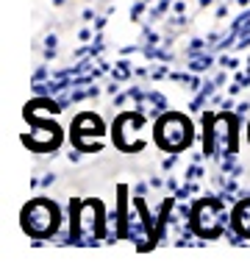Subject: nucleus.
Wrapping results in <instances>:
<instances>
[{
  "instance_id": "1",
  "label": "nucleus",
  "mask_w": 250,
  "mask_h": 267,
  "mask_svg": "<svg viewBox=\"0 0 250 267\" xmlns=\"http://www.w3.org/2000/svg\"><path fill=\"white\" fill-rule=\"evenodd\" d=\"M159 142L167 147H181L189 142V123L181 117H167L164 126H159Z\"/></svg>"
},
{
  "instance_id": "2",
  "label": "nucleus",
  "mask_w": 250,
  "mask_h": 267,
  "mask_svg": "<svg viewBox=\"0 0 250 267\" xmlns=\"http://www.w3.org/2000/svg\"><path fill=\"white\" fill-rule=\"evenodd\" d=\"M37 206H31V209L25 212V228H31V231H53L56 228V209L53 206H47V203H42V215H37Z\"/></svg>"
}]
</instances>
